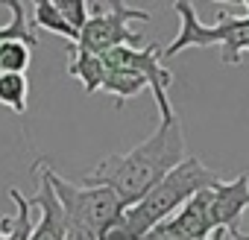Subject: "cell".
<instances>
[{
	"label": "cell",
	"mask_w": 249,
	"mask_h": 240,
	"mask_svg": "<svg viewBox=\"0 0 249 240\" xmlns=\"http://www.w3.org/2000/svg\"><path fill=\"white\" fill-rule=\"evenodd\" d=\"M246 223H249V208H246Z\"/></svg>",
	"instance_id": "ffe728a7"
},
{
	"label": "cell",
	"mask_w": 249,
	"mask_h": 240,
	"mask_svg": "<svg viewBox=\"0 0 249 240\" xmlns=\"http://www.w3.org/2000/svg\"><path fill=\"white\" fill-rule=\"evenodd\" d=\"M179 15V35L161 47V59H173L188 47H220L226 65H237L243 53H249V15H223L214 27L196 18V9L188 0H179L173 6Z\"/></svg>",
	"instance_id": "277c9868"
},
{
	"label": "cell",
	"mask_w": 249,
	"mask_h": 240,
	"mask_svg": "<svg viewBox=\"0 0 249 240\" xmlns=\"http://www.w3.org/2000/svg\"><path fill=\"white\" fill-rule=\"evenodd\" d=\"M38 193L36 196H27V202L33 205V208H38V223L33 225V234H30V240H68L65 237V214H62V205H59V196H56V190H53V182H50V176H53V170L44 164V161H38Z\"/></svg>",
	"instance_id": "ba28073f"
},
{
	"label": "cell",
	"mask_w": 249,
	"mask_h": 240,
	"mask_svg": "<svg viewBox=\"0 0 249 240\" xmlns=\"http://www.w3.org/2000/svg\"><path fill=\"white\" fill-rule=\"evenodd\" d=\"M106 62V68L111 70H123V73H135L147 82L161 117L173 114V105L167 100V88L173 85V73L161 65V47L159 44H147V47H114L108 53L100 56Z\"/></svg>",
	"instance_id": "8992f818"
},
{
	"label": "cell",
	"mask_w": 249,
	"mask_h": 240,
	"mask_svg": "<svg viewBox=\"0 0 249 240\" xmlns=\"http://www.w3.org/2000/svg\"><path fill=\"white\" fill-rule=\"evenodd\" d=\"M208 240H226V228H214Z\"/></svg>",
	"instance_id": "d6986e66"
},
{
	"label": "cell",
	"mask_w": 249,
	"mask_h": 240,
	"mask_svg": "<svg viewBox=\"0 0 249 240\" xmlns=\"http://www.w3.org/2000/svg\"><path fill=\"white\" fill-rule=\"evenodd\" d=\"M3 6L12 12V21L0 27V44H6V41H21L27 44L30 50L38 47V38L33 33V24L27 21V6L18 3V0H3Z\"/></svg>",
	"instance_id": "7c38bea8"
},
{
	"label": "cell",
	"mask_w": 249,
	"mask_h": 240,
	"mask_svg": "<svg viewBox=\"0 0 249 240\" xmlns=\"http://www.w3.org/2000/svg\"><path fill=\"white\" fill-rule=\"evenodd\" d=\"M53 6H56V12L65 18V24L73 33H79L85 27V21H88V3L85 0H56Z\"/></svg>",
	"instance_id": "2e32d148"
},
{
	"label": "cell",
	"mask_w": 249,
	"mask_h": 240,
	"mask_svg": "<svg viewBox=\"0 0 249 240\" xmlns=\"http://www.w3.org/2000/svg\"><path fill=\"white\" fill-rule=\"evenodd\" d=\"M27 94H30V79L24 73H0V105H6L18 117H24Z\"/></svg>",
	"instance_id": "4fadbf2b"
},
{
	"label": "cell",
	"mask_w": 249,
	"mask_h": 240,
	"mask_svg": "<svg viewBox=\"0 0 249 240\" xmlns=\"http://www.w3.org/2000/svg\"><path fill=\"white\" fill-rule=\"evenodd\" d=\"M185 158V129L179 114H167L159 120L150 138L126 153L106 155L85 173V185L108 188L123 208L135 205L150 188H156L179 161Z\"/></svg>",
	"instance_id": "6da1fadb"
},
{
	"label": "cell",
	"mask_w": 249,
	"mask_h": 240,
	"mask_svg": "<svg viewBox=\"0 0 249 240\" xmlns=\"http://www.w3.org/2000/svg\"><path fill=\"white\" fill-rule=\"evenodd\" d=\"M33 27H44V30H50V33H56V35H62V38H68L71 44H76V38H79V33H73V30L65 24V18L56 12V6L50 3V0H38V3L33 6Z\"/></svg>",
	"instance_id": "5bb4252c"
},
{
	"label": "cell",
	"mask_w": 249,
	"mask_h": 240,
	"mask_svg": "<svg viewBox=\"0 0 249 240\" xmlns=\"http://www.w3.org/2000/svg\"><path fill=\"white\" fill-rule=\"evenodd\" d=\"M249 208V176L240 173L229 182H217L214 188H208V220L211 228H226L234 231L237 220L246 214Z\"/></svg>",
	"instance_id": "52a82bcc"
},
{
	"label": "cell",
	"mask_w": 249,
	"mask_h": 240,
	"mask_svg": "<svg viewBox=\"0 0 249 240\" xmlns=\"http://www.w3.org/2000/svg\"><path fill=\"white\" fill-rule=\"evenodd\" d=\"M167 228L185 234V237H196V240H208L211 237V220H208V188L194 193L173 217L164 220Z\"/></svg>",
	"instance_id": "9c48e42d"
},
{
	"label": "cell",
	"mask_w": 249,
	"mask_h": 240,
	"mask_svg": "<svg viewBox=\"0 0 249 240\" xmlns=\"http://www.w3.org/2000/svg\"><path fill=\"white\" fill-rule=\"evenodd\" d=\"M141 240H196V237H185V234H179V231H173V228H167L164 223H159L153 231H147Z\"/></svg>",
	"instance_id": "e0dca14e"
},
{
	"label": "cell",
	"mask_w": 249,
	"mask_h": 240,
	"mask_svg": "<svg viewBox=\"0 0 249 240\" xmlns=\"http://www.w3.org/2000/svg\"><path fill=\"white\" fill-rule=\"evenodd\" d=\"M53 190L59 196L62 214H65V237L68 240H103L120 220L123 208L117 196L108 188H91V185H73L62 179L56 170L50 176Z\"/></svg>",
	"instance_id": "3957f363"
},
{
	"label": "cell",
	"mask_w": 249,
	"mask_h": 240,
	"mask_svg": "<svg viewBox=\"0 0 249 240\" xmlns=\"http://www.w3.org/2000/svg\"><path fill=\"white\" fill-rule=\"evenodd\" d=\"M226 240H249V234H243L240 228H234V231H226Z\"/></svg>",
	"instance_id": "ac0fdd59"
},
{
	"label": "cell",
	"mask_w": 249,
	"mask_h": 240,
	"mask_svg": "<svg viewBox=\"0 0 249 240\" xmlns=\"http://www.w3.org/2000/svg\"><path fill=\"white\" fill-rule=\"evenodd\" d=\"M132 21H150V12L135 9L129 3H91L76 47L91 56H103L114 47H141L144 33L132 30Z\"/></svg>",
	"instance_id": "5b68a950"
},
{
	"label": "cell",
	"mask_w": 249,
	"mask_h": 240,
	"mask_svg": "<svg viewBox=\"0 0 249 240\" xmlns=\"http://www.w3.org/2000/svg\"><path fill=\"white\" fill-rule=\"evenodd\" d=\"M9 199L15 202V214L0 217V240H30L33 234V205L18 188H9Z\"/></svg>",
	"instance_id": "30bf717a"
},
{
	"label": "cell",
	"mask_w": 249,
	"mask_h": 240,
	"mask_svg": "<svg viewBox=\"0 0 249 240\" xmlns=\"http://www.w3.org/2000/svg\"><path fill=\"white\" fill-rule=\"evenodd\" d=\"M68 56H71L68 59V73L76 76L85 85V94H97L100 91V82H103V73H106L103 59L79 50L76 44H68Z\"/></svg>",
	"instance_id": "8fae6325"
},
{
	"label": "cell",
	"mask_w": 249,
	"mask_h": 240,
	"mask_svg": "<svg viewBox=\"0 0 249 240\" xmlns=\"http://www.w3.org/2000/svg\"><path fill=\"white\" fill-rule=\"evenodd\" d=\"M33 62V50L21 41L0 44V73H24Z\"/></svg>",
	"instance_id": "9a60e30c"
},
{
	"label": "cell",
	"mask_w": 249,
	"mask_h": 240,
	"mask_svg": "<svg viewBox=\"0 0 249 240\" xmlns=\"http://www.w3.org/2000/svg\"><path fill=\"white\" fill-rule=\"evenodd\" d=\"M217 182H220L217 170H211L196 155H185L156 188H150L135 205H129L126 211H123V225L129 228L132 237L141 240L159 223H164L167 217H173L194 193H199L205 188H214Z\"/></svg>",
	"instance_id": "7a4b0ae2"
}]
</instances>
